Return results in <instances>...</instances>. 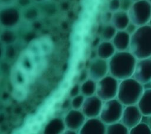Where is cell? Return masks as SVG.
Masks as SVG:
<instances>
[{"mask_svg": "<svg viewBox=\"0 0 151 134\" xmlns=\"http://www.w3.org/2000/svg\"><path fill=\"white\" fill-rule=\"evenodd\" d=\"M137 59L129 51H116L108 60L109 74L119 81L132 77Z\"/></svg>", "mask_w": 151, "mask_h": 134, "instance_id": "1", "label": "cell"}, {"mask_svg": "<svg viewBox=\"0 0 151 134\" xmlns=\"http://www.w3.org/2000/svg\"><path fill=\"white\" fill-rule=\"evenodd\" d=\"M129 51L137 59L151 57V26H139L130 36Z\"/></svg>", "mask_w": 151, "mask_h": 134, "instance_id": "2", "label": "cell"}, {"mask_svg": "<svg viewBox=\"0 0 151 134\" xmlns=\"http://www.w3.org/2000/svg\"><path fill=\"white\" fill-rule=\"evenodd\" d=\"M143 91V85L130 77L119 81L116 98L124 106L137 105Z\"/></svg>", "mask_w": 151, "mask_h": 134, "instance_id": "3", "label": "cell"}, {"mask_svg": "<svg viewBox=\"0 0 151 134\" xmlns=\"http://www.w3.org/2000/svg\"><path fill=\"white\" fill-rule=\"evenodd\" d=\"M127 13L130 22L137 26L147 25L151 16V2L148 0L134 2Z\"/></svg>", "mask_w": 151, "mask_h": 134, "instance_id": "4", "label": "cell"}, {"mask_svg": "<svg viewBox=\"0 0 151 134\" xmlns=\"http://www.w3.org/2000/svg\"><path fill=\"white\" fill-rule=\"evenodd\" d=\"M123 108L124 105L117 98L103 101L99 118L106 125L120 121Z\"/></svg>", "mask_w": 151, "mask_h": 134, "instance_id": "5", "label": "cell"}, {"mask_svg": "<svg viewBox=\"0 0 151 134\" xmlns=\"http://www.w3.org/2000/svg\"><path fill=\"white\" fill-rule=\"evenodd\" d=\"M119 81L110 74L97 82L96 95L103 101L116 98Z\"/></svg>", "mask_w": 151, "mask_h": 134, "instance_id": "6", "label": "cell"}, {"mask_svg": "<svg viewBox=\"0 0 151 134\" xmlns=\"http://www.w3.org/2000/svg\"><path fill=\"white\" fill-rule=\"evenodd\" d=\"M132 77L142 85L151 81V57L137 59Z\"/></svg>", "mask_w": 151, "mask_h": 134, "instance_id": "7", "label": "cell"}, {"mask_svg": "<svg viewBox=\"0 0 151 134\" xmlns=\"http://www.w3.org/2000/svg\"><path fill=\"white\" fill-rule=\"evenodd\" d=\"M89 78L97 82L109 74L108 60L97 57L93 59L88 66Z\"/></svg>", "mask_w": 151, "mask_h": 134, "instance_id": "8", "label": "cell"}, {"mask_svg": "<svg viewBox=\"0 0 151 134\" xmlns=\"http://www.w3.org/2000/svg\"><path fill=\"white\" fill-rule=\"evenodd\" d=\"M103 101L96 95L86 97L81 111L87 118L99 117Z\"/></svg>", "mask_w": 151, "mask_h": 134, "instance_id": "9", "label": "cell"}, {"mask_svg": "<svg viewBox=\"0 0 151 134\" xmlns=\"http://www.w3.org/2000/svg\"><path fill=\"white\" fill-rule=\"evenodd\" d=\"M142 116L137 105L124 106L120 121L130 129L141 121Z\"/></svg>", "mask_w": 151, "mask_h": 134, "instance_id": "10", "label": "cell"}, {"mask_svg": "<svg viewBox=\"0 0 151 134\" xmlns=\"http://www.w3.org/2000/svg\"><path fill=\"white\" fill-rule=\"evenodd\" d=\"M106 126L99 117L87 118L80 130L81 133L105 134Z\"/></svg>", "mask_w": 151, "mask_h": 134, "instance_id": "11", "label": "cell"}, {"mask_svg": "<svg viewBox=\"0 0 151 134\" xmlns=\"http://www.w3.org/2000/svg\"><path fill=\"white\" fill-rule=\"evenodd\" d=\"M117 51H129L130 35L124 30L117 31L113 39L111 41Z\"/></svg>", "mask_w": 151, "mask_h": 134, "instance_id": "12", "label": "cell"}, {"mask_svg": "<svg viewBox=\"0 0 151 134\" xmlns=\"http://www.w3.org/2000/svg\"><path fill=\"white\" fill-rule=\"evenodd\" d=\"M130 22L127 12L119 10L113 13L110 24L113 25L117 31L124 30L127 25Z\"/></svg>", "mask_w": 151, "mask_h": 134, "instance_id": "13", "label": "cell"}, {"mask_svg": "<svg viewBox=\"0 0 151 134\" xmlns=\"http://www.w3.org/2000/svg\"><path fill=\"white\" fill-rule=\"evenodd\" d=\"M97 57L109 60L116 52V50L111 41H103L97 47Z\"/></svg>", "mask_w": 151, "mask_h": 134, "instance_id": "14", "label": "cell"}, {"mask_svg": "<svg viewBox=\"0 0 151 134\" xmlns=\"http://www.w3.org/2000/svg\"><path fill=\"white\" fill-rule=\"evenodd\" d=\"M137 105L143 115H151V89H144Z\"/></svg>", "mask_w": 151, "mask_h": 134, "instance_id": "15", "label": "cell"}, {"mask_svg": "<svg viewBox=\"0 0 151 134\" xmlns=\"http://www.w3.org/2000/svg\"><path fill=\"white\" fill-rule=\"evenodd\" d=\"M107 134H129V129L120 121L106 126Z\"/></svg>", "mask_w": 151, "mask_h": 134, "instance_id": "16", "label": "cell"}, {"mask_svg": "<svg viewBox=\"0 0 151 134\" xmlns=\"http://www.w3.org/2000/svg\"><path fill=\"white\" fill-rule=\"evenodd\" d=\"M97 82L88 78L83 82L80 90L81 94L85 97H88L96 95Z\"/></svg>", "mask_w": 151, "mask_h": 134, "instance_id": "17", "label": "cell"}, {"mask_svg": "<svg viewBox=\"0 0 151 134\" xmlns=\"http://www.w3.org/2000/svg\"><path fill=\"white\" fill-rule=\"evenodd\" d=\"M117 30L110 23L106 24L101 31V38L103 41H111L116 35Z\"/></svg>", "mask_w": 151, "mask_h": 134, "instance_id": "18", "label": "cell"}, {"mask_svg": "<svg viewBox=\"0 0 151 134\" xmlns=\"http://www.w3.org/2000/svg\"><path fill=\"white\" fill-rule=\"evenodd\" d=\"M129 134H151V129L147 123L140 122L129 129Z\"/></svg>", "mask_w": 151, "mask_h": 134, "instance_id": "19", "label": "cell"}, {"mask_svg": "<svg viewBox=\"0 0 151 134\" xmlns=\"http://www.w3.org/2000/svg\"><path fill=\"white\" fill-rule=\"evenodd\" d=\"M85 98L86 97L83 95H78L76 96V97L73 99L72 102L73 107L77 110L81 108Z\"/></svg>", "mask_w": 151, "mask_h": 134, "instance_id": "20", "label": "cell"}, {"mask_svg": "<svg viewBox=\"0 0 151 134\" xmlns=\"http://www.w3.org/2000/svg\"><path fill=\"white\" fill-rule=\"evenodd\" d=\"M108 9L113 13L120 10V0H109Z\"/></svg>", "mask_w": 151, "mask_h": 134, "instance_id": "21", "label": "cell"}, {"mask_svg": "<svg viewBox=\"0 0 151 134\" xmlns=\"http://www.w3.org/2000/svg\"><path fill=\"white\" fill-rule=\"evenodd\" d=\"M133 2L132 0H120V10L127 12Z\"/></svg>", "mask_w": 151, "mask_h": 134, "instance_id": "22", "label": "cell"}, {"mask_svg": "<svg viewBox=\"0 0 151 134\" xmlns=\"http://www.w3.org/2000/svg\"><path fill=\"white\" fill-rule=\"evenodd\" d=\"M138 27L139 26H137L136 24H133L132 22H130L129 24L127 25V26L126 27V28L124 29V31L131 36L132 34H133L136 32Z\"/></svg>", "mask_w": 151, "mask_h": 134, "instance_id": "23", "label": "cell"}, {"mask_svg": "<svg viewBox=\"0 0 151 134\" xmlns=\"http://www.w3.org/2000/svg\"><path fill=\"white\" fill-rule=\"evenodd\" d=\"M112 15H113V12L109 11L104 14V22L106 23V24L110 23Z\"/></svg>", "mask_w": 151, "mask_h": 134, "instance_id": "24", "label": "cell"}, {"mask_svg": "<svg viewBox=\"0 0 151 134\" xmlns=\"http://www.w3.org/2000/svg\"><path fill=\"white\" fill-rule=\"evenodd\" d=\"M143 87L144 89H151V81L146 82V83L143 84Z\"/></svg>", "mask_w": 151, "mask_h": 134, "instance_id": "25", "label": "cell"}, {"mask_svg": "<svg viewBox=\"0 0 151 134\" xmlns=\"http://www.w3.org/2000/svg\"><path fill=\"white\" fill-rule=\"evenodd\" d=\"M146 123L148 125V126H149L150 129H151V115L148 116L147 120V123Z\"/></svg>", "mask_w": 151, "mask_h": 134, "instance_id": "26", "label": "cell"}, {"mask_svg": "<svg viewBox=\"0 0 151 134\" xmlns=\"http://www.w3.org/2000/svg\"><path fill=\"white\" fill-rule=\"evenodd\" d=\"M148 25H149L150 26H151V16H150V18L149 22V23H148Z\"/></svg>", "mask_w": 151, "mask_h": 134, "instance_id": "27", "label": "cell"}, {"mask_svg": "<svg viewBox=\"0 0 151 134\" xmlns=\"http://www.w3.org/2000/svg\"><path fill=\"white\" fill-rule=\"evenodd\" d=\"M132 1L134 2H136V1H140V0H132Z\"/></svg>", "mask_w": 151, "mask_h": 134, "instance_id": "28", "label": "cell"}, {"mask_svg": "<svg viewBox=\"0 0 151 134\" xmlns=\"http://www.w3.org/2000/svg\"><path fill=\"white\" fill-rule=\"evenodd\" d=\"M148 1H150V2H151V0H148Z\"/></svg>", "mask_w": 151, "mask_h": 134, "instance_id": "29", "label": "cell"}]
</instances>
